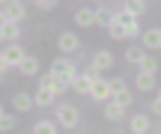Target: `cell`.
Listing matches in <instances>:
<instances>
[{
  "instance_id": "1",
  "label": "cell",
  "mask_w": 161,
  "mask_h": 134,
  "mask_svg": "<svg viewBox=\"0 0 161 134\" xmlns=\"http://www.w3.org/2000/svg\"><path fill=\"white\" fill-rule=\"evenodd\" d=\"M78 119H80V113H78L75 105H60L57 107V122L63 125V128H75Z\"/></svg>"
},
{
  "instance_id": "2",
  "label": "cell",
  "mask_w": 161,
  "mask_h": 134,
  "mask_svg": "<svg viewBox=\"0 0 161 134\" xmlns=\"http://www.w3.org/2000/svg\"><path fill=\"white\" fill-rule=\"evenodd\" d=\"M24 57H27V54L21 51V45H9V48H6V51H3V57H0V69L6 72V69H9V66H15V69H18Z\"/></svg>"
},
{
  "instance_id": "3",
  "label": "cell",
  "mask_w": 161,
  "mask_h": 134,
  "mask_svg": "<svg viewBox=\"0 0 161 134\" xmlns=\"http://www.w3.org/2000/svg\"><path fill=\"white\" fill-rule=\"evenodd\" d=\"M51 72H57V75L63 78V81L69 83V87H72V83H75V78L80 75V72L75 69V63H72V60H57V63H54V69H51Z\"/></svg>"
},
{
  "instance_id": "4",
  "label": "cell",
  "mask_w": 161,
  "mask_h": 134,
  "mask_svg": "<svg viewBox=\"0 0 161 134\" xmlns=\"http://www.w3.org/2000/svg\"><path fill=\"white\" fill-rule=\"evenodd\" d=\"M92 99H96V101H110V99H114V89H110V81H104V78H98V81L96 83H92Z\"/></svg>"
},
{
  "instance_id": "5",
  "label": "cell",
  "mask_w": 161,
  "mask_h": 134,
  "mask_svg": "<svg viewBox=\"0 0 161 134\" xmlns=\"http://www.w3.org/2000/svg\"><path fill=\"white\" fill-rule=\"evenodd\" d=\"M24 18V3L21 0H9V3H3V21H21Z\"/></svg>"
},
{
  "instance_id": "6",
  "label": "cell",
  "mask_w": 161,
  "mask_h": 134,
  "mask_svg": "<svg viewBox=\"0 0 161 134\" xmlns=\"http://www.w3.org/2000/svg\"><path fill=\"white\" fill-rule=\"evenodd\" d=\"M57 48H60L63 54H75L78 48H80V39H78L75 33H60V39H57Z\"/></svg>"
},
{
  "instance_id": "7",
  "label": "cell",
  "mask_w": 161,
  "mask_h": 134,
  "mask_svg": "<svg viewBox=\"0 0 161 134\" xmlns=\"http://www.w3.org/2000/svg\"><path fill=\"white\" fill-rule=\"evenodd\" d=\"M143 48H146V51H158V48H161V30L158 27L143 30Z\"/></svg>"
},
{
  "instance_id": "8",
  "label": "cell",
  "mask_w": 161,
  "mask_h": 134,
  "mask_svg": "<svg viewBox=\"0 0 161 134\" xmlns=\"http://www.w3.org/2000/svg\"><path fill=\"white\" fill-rule=\"evenodd\" d=\"M33 99H36V105H39V107H51V105H54V99H57V93H54L51 87H39Z\"/></svg>"
},
{
  "instance_id": "9",
  "label": "cell",
  "mask_w": 161,
  "mask_h": 134,
  "mask_svg": "<svg viewBox=\"0 0 161 134\" xmlns=\"http://www.w3.org/2000/svg\"><path fill=\"white\" fill-rule=\"evenodd\" d=\"M92 66H96L98 72H108L110 66H114V54L110 51H98L96 57H92Z\"/></svg>"
},
{
  "instance_id": "10",
  "label": "cell",
  "mask_w": 161,
  "mask_h": 134,
  "mask_svg": "<svg viewBox=\"0 0 161 134\" xmlns=\"http://www.w3.org/2000/svg\"><path fill=\"white\" fill-rule=\"evenodd\" d=\"M92 83H96V81H92L90 75H78L75 83H72V89H75V93H80V95H84V93L90 95V93H92Z\"/></svg>"
},
{
  "instance_id": "11",
  "label": "cell",
  "mask_w": 161,
  "mask_h": 134,
  "mask_svg": "<svg viewBox=\"0 0 161 134\" xmlns=\"http://www.w3.org/2000/svg\"><path fill=\"white\" fill-rule=\"evenodd\" d=\"M149 116H143V113H137V116H131V134H149Z\"/></svg>"
},
{
  "instance_id": "12",
  "label": "cell",
  "mask_w": 161,
  "mask_h": 134,
  "mask_svg": "<svg viewBox=\"0 0 161 134\" xmlns=\"http://www.w3.org/2000/svg\"><path fill=\"white\" fill-rule=\"evenodd\" d=\"M18 72H21V75H27V78H33L36 72H39V60H36V57H30V54H27V57L21 60V66H18Z\"/></svg>"
},
{
  "instance_id": "13",
  "label": "cell",
  "mask_w": 161,
  "mask_h": 134,
  "mask_svg": "<svg viewBox=\"0 0 161 134\" xmlns=\"http://www.w3.org/2000/svg\"><path fill=\"white\" fill-rule=\"evenodd\" d=\"M75 24L78 27H92V24H96V12L92 9H78L75 12Z\"/></svg>"
},
{
  "instance_id": "14",
  "label": "cell",
  "mask_w": 161,
  "mask_h": 134,
  "mask_svg": "<svg viewBox=\"0 0 161 134\" xmlns=\"http://www.w3.org/2000/svg\"><path fill=\"white\" fill-rule=\"evenodd\" d=\"M104 116H108L110 122H119V119L125 116V107H119L116 101H108V105H104Z\"/></svg>"
},
{
  "instance_id": "15",
  "label": "cell",
  "mask_w": 161,
  "mask_h": 134,
  "mask_svg": "<svg viewBox=\"0 0 161 134\" xmlns=\"http://www.w3.org/2000/svg\"><path fill=\"white\" fill-rule=\"evenodd\" d=\"M33 105H36V99L27 95V93H18L15 99H12V107H15V110H30Z\"/></svg>"
},
{
  "instance_id": "16",
  "label": "cell",
  "mask_w": 161,
  "mask_h": 134,
  "mask_svg": "<svg viewBox=\"0 0 161 134\" xmlns=\"http://www.w3.org/2000/svg\"><path fill=\"white\" fill-rule=\"evenodd\" d=\"M0 36H3L6 42L15 45V39H18V24L15 21H3V24H0Z\"/></svg>"
},
{
  "instance_id": "17",
  "label": "cell",
  "mask_w": 161,
  "mask_h": 134,
  "mask_svg": "<svg viewBox=\"0 0 161 134\" xmlns=\"http://www.w3.org/2000/svg\"><path fill=\"white\" fill-rule=\"evenodd\" d=\"M110 36H114V39H128V33H125V21H122V15H116L114 18V24H110Z\"/></svg>"
},
{
  "instance_id": "18",
  "label": "cell",
  "mask_w": 161,
  "mask_h": 134,
  "mask_svg": "<svg viewBox=\"0 0 161 134\" xmlns=\"http://www.w3.org/2000/svg\"><path fill=\"white\" fill-rule=\"evenodd\" d=\"M125 12L131 18H140L146 12V3H143V0H125Z\"/></svg>"
},
{
  "instance_id": "19",
  "label": "cell",
  "mask_w": 161,
  "mask_h": 134,
  "mask_svg": "<svg viewBox=\"0 0 161 134\" xmlns=\"http://www.w3.org/2000/svg\"><path fill=\"white\" fill-rule=\"evenodd\" d=\"M122 21H125V33H128V39H134V36H140L137 18H131V15H128V12H122Z\"/></svg>"
},
{
  "instance_id": "20",
  "label": "cell",
  "mask_w": 161,
  "mask_h": 134,
  "mask_svg": "<svg viewBox=\"0 0 161 134\" xmlns=\"http://www.w3.org/2000/svg\"><path fill=\"white\" fill-rule=\"evenodd\" d=\"M152 87H155V75H149V72H140V75H137V89L149 93Z\"/></svg>"
},
{
  "instance_id": "21",
  "label": "cell",
  "mask_w": 161,
  "mask_h": 134,
  "mask_svg": "<svg viewBox=\"0 0 161 134\" xmlns=\"http://www.w3.org/2000/svg\"><path fill=\"white\" fill-rule=\"evenodd\" d=\"M114 18H116V15H110V12H108V6L96 9V24H98V27H110V24H114Z\"/></svg>"
},
{
  "instance_id": "22",
  "label": "cell",
  "mask_w": 161,
  "mask_h": 134,
  "mask_svg": "<svg viewBox=\"0 0 161 134\" xmlns=\"http://www.w3.org/2000/svg\"><path fill=\"white\" fill-rule=\"evenodd\" d=\"M33 134H57V122H51V119H42V122L33 125Z\"/></svg>"
},
{
  "instance_id": "23",
  "label": "cell",
  "mask_w": 161,
  "mask_h": 134,
  "mask_svg": "<svg viewBox=\"0 0 161 134\" xmlns=\"http://www.w3.org/2000/svg\"><path fill=\"white\" fill-rule=\"evenodd\" d=\"M140 72H149V75H155L158 72V63H155V57H152V54H143V60H140Z\"/></svg>"
},
{
  "instance_id": "24",
  "label": "cell",
  "mask_w": 161,
  "mask_h": 134,
  "mask_svg": "<svg viewBox=\"0 0 161 134\" xmlns=\"http://www.w3.org/2000/svg\"><path fill=\"white\" fill-rule=\"evenodd\" d=\"M110 101H116L119 107H128V105H131V89H119V93H114Z\"/></svg>"
},
{
  "instance_id": "25",
  "label": "cell",
  "mask_w": 161,
  "mask_h": 134,
  "mask_svg": "<svg viewBox=\"0 0 161 134\" xmlns=\"http://www.w3.org/2000/svg\"><path fill=\"white\" fill-rule=\"evenodd\" d=\"M125 60L128 63H140V60H143V48H137V45L125 48Z\"/></svg>"
},
{
  "instance_id": "26",
  "label": "cell",
  "mask_w": 161,
  "mask_h": 134,
  "mask_svg": "<svg viewBox=\"0 0 161 134\" xmlns=\"http://www.w3.org/2000/svg\"><path fill=\"white\" fill-rule=\"evenodd\" d=\"M0 128H3V131L15 128V116H12L9 110H3V113H0Z\"/></svg>"
},
{
  "instance_id": "27",
  "label": "cell",
  "mask_w": 161,
  "mask_h": 134,
  "mask_svg": "<svg viewBox=\"0 0 161 134\" xmlns=\"http://www.w3.org/2000/svg\"><path fill=\"white\" fill-rule=\"evenodd\" d=\"M110 89H114V93H119V89H128V87H125V81H122V78H114V81H110Z\"/></svg>"
},
{
  "instance_id": "28",
  "label": "cell",
  "mask_w": 161,
  "mask_h": 134,
  "mask_svg": "<svg viewBox=\"0 0 161 134\" xmlns=\"http://www.w3.org/2000/svg\"><path fill=\"white\" fill-rule=\"evenodd\" d=\"M54 3H57V0H36V6H39V9H51Z\"/></svg>"
},
{
  "instance_id": "29",
  "label": "cell",
  "mask_w": 161,
  "mask_h": 134,
  "mask_svg": "<svg viewBox=\"0 0 161 134\" xmlns=\"http://www.w3.org/2000/svg\"><path fill=\"white\" fill-rule=\"evenodd\" d=\"M152 110H155V113H161V99H155V105H152Z\"/></svg>"
},
{
  "instance_id": "30",
  "label": "cell",
  "mask_w": 161,
  "mask_h": 134,
  "mask_svg": "<svg viewBox=\"0 0 161 134\" xmlns=\"http://www.w3.org/2000/svg\"><path fill=\"white\" fill-rule=\"evenodd\" d=\"M158 99H161V89H158Z\"/></svg>"
}]
</instances>
